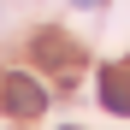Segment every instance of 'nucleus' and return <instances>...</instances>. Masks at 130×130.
I'll return each mask as SVG.
<instances>
[{
	"instance_id": "obj_3",
	"label": "nucleus",
	"mask_w": 130,
	"mask_h": 130,
	"mask_svg": "<svg viewBox=\"0 0 130 130\" xmlns=\"http://www.w3.org/2000/svg\"><path fill=\"white\" fill-rule=\"evenodd\" d=\"M36 59H41V65H71V41L53 36V30H41V36H36Z\"/></svg>"
},
{
	"instance_id": "obj_2",
	"label": "nucleus",
	"mask_w": 130,
	"mask_h": 130,
	"mask_svg": "<svg viewBox=\"0 0 130 130\" xmlns=\"http://www.w3.org/2000/svg\"><path fill=\"white\" fill-rule=\"evenodd\" d=\"M101 101L130 118V77H124V71H101Z\"/></svg>"
},
{
	"instance_id": "obj_4",
	"label": "nucleus",
	"mask_w": 130,
	"mask_h": 130,
	"mask_svg": "<svg viewBox=\"0 0 130 130\" xmlns=\"http://www.w3.org/2000/svg\"><path fill=\"white\" fill-rule=\"evenodd\" d=\"M71 6H83V12H95V6H106V0H71Z\"/></svg>"
},
{
	"instance_id": "obj_1",
	"label": "nucleus",
	"mask_w": 130,
	"mask_h": 130,
	"mask_svg": "<svg viewBox=\"0 0 130 130\" xmlns=\"http://www.w3.org/2000/svg\"><path fill=\"white\" fill-rule=\"evenodd\" d=\"M0 101H6L12 118H36L41 106H47V89H41L36 77H24V71H6L0 77Z\"/></svg>"
},
{
	"instance_id": "obj_5",
	"label": "nucleus",
	"mask_w": 130,
	"mask_h": 130,
	"mask_svg": "<svg viewBox=\"0 0 130 130\" xmlns=\"http://www.w3.org/2000/svg\"><path fill=\"white\" fill-rule=\"evenodd\" d=\"M65 130H77V124H65Z\"/></svg>"
}]
</instances>
